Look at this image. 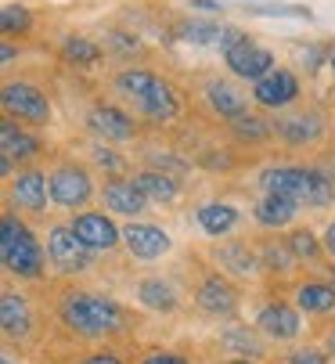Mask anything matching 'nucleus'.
<instances>
[{
	"label": "nucleus",
	"mask_w": 335,
	"mask_h": 364,
	"mask_svg": "<svg viewBox=\"0 0 335 364\" xmlns=\"http://www.w3.org/2000/svg\"><path fill=\"white\" fill-rule=\"evenodd\" d=\"M112 90H116L127 105L151 119V123H174L181 116V94L170 80H162L159 73L151 69H141V65H130V69H119L112 76Z\"/></svg>",
	"instance_id": "1"
},
{
	"label": "nucleus",
	"mask_w": 335,
	"mask_h": 364,
	"mask_svg": "<svg viewBox=\"0 0 335 364\" xmlns=\"http://www.w3.org/2000/svg\"><path fill=\"white\" fill-rule=\"evenodd\" d=\"M58 318L69 332H76L80 339H105V336H116L127 325V310L97 292H65L58 299Z\"/></svg>",
	"instance_id": "2"
},
{
	"label": "nucleus",
	"mask_w": 335,
	"mask_h": 364,
	"mask_svg": "<svg viewBox=\"0 0 335 364\" xmlns=\"http://www.w3.org/2000/svg\"><path fill=\"white\" fill-rule=\"evenodd\" d=\"M260 188L310 210H324L335 202V173L324 166H267L260 173Z\"/></svg>",
	"instance_id": "3"
},
{
	"label": "nucleus",
	"mask_w": 335,
	"mask_h": 364,
	"mask_svg": "<svg viewBox=\"0 0 335 364\" xmlns=\"http://www.w3.org/2000/svg\"><path fill=\"white\" fill-rule=\"evenodd\" d=\"M0 259H4V271L18 282H40L47 271V249L36 242L29 224L8 205H4V217H0Z\"/></svg>",
	"instance_id": "4"
},
{
	"label": "nucleus",
	"mask_w": 335,
	"mask_h": 364,
	"mask_svg": "<svg viewBox=\"0 0 335 364\" xmlns=\"http://www.w3.org/2000/svg\"><path fill=\"white\" fill-rule=\"evenodd\" d=\"M47 184H50V202L62 205V210H87V202L97 191L90 170L83 163H76V159L54 163L50 173H47Z\"/></svg>",
	"instance_id": "5"
},
{
	"label": "nucleus",
	"mask_w": 335,
	"mask_h": 364,
	"mask_svg": "<svg viewBox=\"0 0 335 364\" xmlns=\"http://www.w3.org/2000/svg\"><path fill=\"white\" fill-rule=\"evenodd\" d=\"M0 109H4V116H11L18 123H29V127H47L50 123V97L36 83H26V80H8L4 83V90H0Z\"/></svg>",
	"instance_id": "6"
},
{
	"label": "nucleus",
	"mask_w": 335,
	"mask_h": 364,
	"mask_svg": "<svg viewBox=\"0 0 335 364\" xmlns=\"http://www.w3.org/2000/svg\"><path fill=\"white\" fill-rule=\"evenodd\" d=\"M94 256L97 252H90L80 242V235L73 231V224H54L47 231V264L58 271V274H83V271H90Z\"/></svg>",
	"instance_id": "7"
},
{
	"label": "nucleus",
	"mask_w": 335,
	"mask_h": 364,
	"mask_svg": "<svg viewBox=\"0 0 335 364\" xmlns=\"http://www.w3.org/2000/svg\"><path fill=\"white\" fill-rule=\"evenodd\" d=\"M223 55V65L231 69L235 80H245V83H260L263 76H270L277 65H274V50L260 47L249 33H242L231 47H223L220 50Z\"/></svg>",
	"instance_id": "8"
},
{
	"label": "nucleus",
	"mask_w": 335,
	"mask_h": 364,
	"mask_svg": "<svg viewBox=\"0 0 335 364\" xmlns=\"http://www.w3.org/2000/svg\"><path fill=\"white\" fill-rule=\"evenodd\" d=\"M195 306L206 318H235L238 314V289L231 285V278L223 271L206 267V274L195 285Z\"/></svg>",
	"instance_id": "9"
},
{
	"label": "nucleus",
	"mask_w": 335,
	"mask_h": 364,
	"mask_svg": "<svg viewBox=\"0 0 335 364\" xmlns=\"http://www.w3.org/2000/svg\"><path fill=\"white\" fill-rule=\"evenodd\" d=\"M47 198H50V184L40 166H26L8 181V210L15 213H43Z\"/></svg>",
	"instance_id": "10"
},
{
	"label": "nucleus",
	"mask_w": 335,
	"mask_h": 364,
	"mask_svg": "<svg viewBox=\"0 0 335 364\" xmlns=\"http://www.w3.org/2000/svg\"><path fill=\"white\" fill-rule=\"evenodd\" d=\"M209 256H213L216 271H223L228 278H238V282H245V278H256V274L263 271V267H260V252H256V245H252L249 238L216 242Z\"/></svg>",
	"instance_id": "11"
},
{
	"label": "nucleus",
	"mask_w": 335,
	"mask_h": 364,
	"mask_svg": "<svg viewBox=\"0 0 335 364\" xmlns=\"http://www.w3.org/2000/svg\"><path fill=\"white\" fill-rule=\"evenodd\" d=\"M123 249H127L134 259H141V264H155V259H162V256L174 252V238H170V231H162V228H155V224L130 220V224L123 228Z\"/></svg>",
	"instance_id": "12"
},
{
	"label": "nucleus",
	"mask_w": 335,
	"mask_h": 364,
	"mask_svg": "<svg viewBox=\"0 0 335 364\" xmlns=\"http://www.w3.org/2000/svg\"><path fill=\"white\" fill-rule=\"evenodd\" d=\"M73 231L80 235V242L90 249V252H116L123 245V228H116L108 213H97V210H83L73 217Z\"/></svg>",
	"instance_id": "13"
},
{
	"label": "nucleus",
	"mask_w": 335,
	"mask_h": 364,
	"mask_svg": "<svg viewBox=\"0 0 335 364\" xmlns=\"http://www.w3.org/2000/svg\"><path fill=\"white\" fill-rule=\"evenodd\" d=\"M101 202L108 213H119V217H130L137 220L141 213H148V195L137 188L134 177H105L101 184Z\"/></svg>",
	"instance_id": "14"
},
{
	"label": "nucleus",
	"mask_w": 335,
	"mask_h": 364,
	"mask_svg": "<svg viewBox=\"0 0 335 364\" xmlns=\"http://www.w3.org/2000/svg\"><path fill=\"white\" fill-rule=\"evenodd\" d=\"M296 97H299V76L292 69H282V65L270 76H263L260 83H252V101L260 109H270V112L296 105Z\"/></svg>",
	"instance_id": "15"
},
{
	"label": "nucleus",
	"mask_w": 335,
	"mask_h": 364,
	"mask_svg": "<svg viewBox=\"0 0 335 364\" xmlns=\"http://www.w3.org/2000/svg\"><path fill=\"white\" fill-rule=\"evenodd\" d=\"M87 130L97 137V141H112V144H127L137 137V127L130 119V112H123L119 105H94L87 112Z\"/></svg>",
	"instance_id": "16"
},
{
	"label": "nucleus",
	"mask_w": 335,
	"mask_h": 364,
	"mask_svg": "<svg viewBox=\"0 0 335 364\" xmlns=\"http://www.w3.org/2000/svg\"><path fill=\"white\" fill-rule=\"evenodd\" d=\"M303 310L299 306H289V303H267L260 314H256V328L267 336V339H274V343H292V339H299V332H303Z\"/></svg>",
	"instance_id": "17"
},
{
	"label": "nucleus",
	"mask_w": 335,
	"mask_h": 364,
	"mask_svg": "<svg viewBox=\"0 0 335 364\" xmlns=\"http://www.w3.org/2000/svg\"><path fill=\"white\" fill-rule=\"evenodd\" d=\"M274 134L282 137L285 144H292V148L317 144L324 137V116L317 109H307V112H296V116H282L274 123Z\"/></svg>",
	"instance_id": "18"
},
{
	"label": "nucleus",
	"mask_w": 335,
	"mask_h": 364,
	"mask_svg": "<svg viewBox=\"0 0 335 364\" xmlns=\"http://www.w3.org/2000/svg\"><path fill=\"white\" fill-rule=\"evenodd\" d=\"M43 151V141L36 134H29L26 127H18V119L4 116L0 119V155L11 163H33Z\"/></svg>",
	"instance_id": "19"
},
{
	"label": "nucleus",
	"mask_w": 335,
	"mask_h": 364,
	"mask_svg": "<svg viewBox=\"0 0 335 364\" xmlns=\"http://www.w3.org/2000/svg\"><path fill=\"white\" fill-rule=\"evenodd\" d=\"M296 217H299V202H292L285 195H274V191H263L252 205V220L263 231H282V228L296 224Z\"/></svg>",
	"instance_id": "20"
},
{
	"label": "nucleus",
	"mask_w": 335,
	"mask_h": 364,
	"mask_svg": "<svg viewBox=\"0 0 335 364\" xmlns=\"http://www.w3.org/2000/svg\"><path fill=\"white\" fill-rule=\"evenodd\" d=\"M0 328H4L8 339H26L33 332L29 299L15 289H4V296H0Z\"/></svg>",
	"instance_id": "21"
},
{
	"label": "nucleus",
	"mask_w": 335,
	"mask_h": 364,
	"mask_svg": "<svg viewBox=\"0 0 335 364\" xmlns=\"http://www.w3.org/2000/svg\"><path fill=\"white\" fill-rule=\"evenodd\" d=\"M238 220H242V213H238V205H231V202H202L195 210V224L209 238H228L238 228Z\"/></svg>",
	"instance_id": "22"
},
{
	"label": "nucleus",
	"mask_w": 335,
	"mask_h": 364,
	"mask_svg": "<svg viewBox=\"0 0 335 364\" xmlns=\"http://www.w3.org/2000/svg\"><path fill=\"white\" fill-rule=\"evenodd\" d=\"M137 181V188L148 195V202L155 205H174L181 198V181L174 173H166V170H155V166H144L137 173H130Z\"/></svg>",
	"instance_id": "23"
},
{
	"label": "nucleus",
	"mask_w": 335,
	"mask_h": 364,
	"mask_svg": "<svg viewBox=\"0 0 335 364\" xmlns=\"http://www.w3.org/2000/svg\"><path fill=\"white\" fill-rule=\"evenodd\" d=\"M206 105H209V112L220 116V119H235V116H242V112L249 109V97H245L235 83H228V80H213V83L206 87Z\"/></svg>",
	"instance_id": "24"
},
{
	"label": "nucleus",
	"mask_w": 335,
	"mask_h": 364,
	"mask_svg": "<svg viewBox=\"0 0 335 364\" xmlns=\"http://www.w3.org/2000/svg\"><path fill=\"white\" fill-rule=\"evenodd\" d=\"M134 292H137V303L155 310V314H174V310L181 306V292L166 278H141Z\"/></svg>",
	"instance_id": "25"
},
{
	"label": "nucleus",
	"mask_w": 335,
	"mask_h": 364,
	"mask_svg": "<svg viewBox=\"0 0 335 364\" xmlns=\"http://www.w3.org/2000/svg\"><path fill=\"white\" fill-rule=\"evenodd\" d=\"M256 252H260V267L267 274H285L289 278L303 267L296 259V252H292V245H289V238H263L256 245Z\"/></svg>",
	"instance_id": "26"
},
{
	"label": "nucleus",
	"mask_w": 335,
	"mask_h": 364,
	"mask_svg": "<svg viewBox=\"0 0 335 364\" xmlns=\"http://www.w3.org/2000/svg\"><path fill=\"white\" fill-rule=\"evenodd\" d=\"M296 306L303 310V314H331L335 310V285L324 282V278H310V282H299L296 285Z\"/></svg>",
	"instance_id": "27"
},
{
	"label": "nucleus",
	"mask_w": 335,
	"mask_h": 364,
	"mask_svg": "<svg viewBox=\"0 0 335 364\" xmlns=\"http://www.w3.org/2000/svg\"><path fill=\"white\" fill-rule=\"evenodd\" d=\"M62 58L69 65H76V69H94L105 58V47L97 40H90V36L69 33V36H62Z\"/></svg>",
	"instance_id": "28"
},
{
	"label": "nucleus",
	"mask_w": 335,
	"mask_h": 364,
	"mask_svg": "<svg viewBox=\"0 0 335 364\" xmlns=\"http://www.w3.org/2000/svg\"><path fill=\"white\" fill-rule=\"evenodd\" d=\"M289 245L296 252L299 264H310L314 271H324L328 267V252H324V242H317V235L310 228H296L289 231Z\"/></svg>",
	"instance_id": "29"
},
{
	"label": "nucleus",
	"mask_w": 335,
	"mask_h": 364,
	"mask_svg": "<svg viewBox=\"0 0 335 364\" xmlns=\"http://www.w3.org/2000/svg\"><path fill=\"white\" fill-rule=\"evenodd\" d=\"M231 123V134L238 137V141H245V144H260V141H267L270 134H274V123L270 119H263L260 112H242V116H235V119H228Z\"/></svg>",
	"instance_id": "30"
},
{
	"label": "nucleus",
	"mask_w": 335,
	"mask_h": 364,
	"mask_svg": "<svg viewBox=\"0 0 335 364\" xmlns=\"http://www.w3.org/2000/svg\"><path fill=\"white\" fill-rule=\"evenodd\" d=\"M220 346L228 350V353H235V357H263V343L256 339V332H252V328H242V325L223 328Z\"/></svg>",
	"instance_id": "31"
},
{
	"label": "nucleus",
	"mask_w": 335,
	"mask_h": 364,
	"mask_svg": "<svg viewBox=\"0 0 335 364\" xmlns=\"http://www.w3.org/2000/svg\"><path fill=\"white\" fill-rule=\"evenodd\" d=\"M177 36L188 40V43H220L223 26L213 22V18H188V22L177 26Z\"/></svg>",
	"instance_id": "32"
},
{
	"label": "nucleus",
	"mask_w": 335,
	"mask_h": 364,
	"mask_svg": "<svg viewBox=\"0 0 335 364\" xmlns=\"http://www.w3.org/2000/svg\"><path fill=\"white\" fill-rule=\"evenodd\" d=\"M101 40H105V50H108V55H116V58H123V62H134V58H141V55H144V47H141V40H137L134 33L108 29Z\"/></svg>",
	"instance_id": "33"
},
{
	"label": "nucleus",
	"mask_w": 335,
	"mask_h": 364,
	"mask_svg": "<svg viewBox=\"0 0 335 364\" xmlns=\"http://www.w3.org/2000/svg\"><path fill=\"white\" fill-rule=\"evenodd\" d=\"M33 29V11L26 4H4L0 8V33L4 36H26Z\"/></svg>",
	"instance_id": "34"
},
{
	"label": "nucleus",
	"mask_w": 335,
	"mask_h": 364,
	"mask_svg": "<svg viewBox=\"0 0 335 364\" xmlns=\"http://www.w3.org/2000/svg\"><path fill=\"white\" fill-rule=\"evenodd\" d=\"M90 163L97 170H105V177H123L127 173V159H119L112 148H105V141H94L90 144Z\"/></svg>",
	"instance_id": "35"
},
{
	"label": "nucleus",
	"mask_w": 335,
	"mask_h": 364,
	"mask_svg": "<svg viewBox=\"0 0 335 364\" xmlns=\"http://www.w3.org/2000/svg\"><path fill=\"white\" fill-rule=\"evenodd\" d=\"M331 58V47H324V43H299L296 47V62H299V69H307V73H317L324 62Z\"/></svg>",
	"instance_id": "36"
},
{
	"label": "nucleus",
	"mask_w": 335,
	"mask_h": 364,
	"mask_svg": "<svg viewBox=\"0 0 335 364\" xmlns=\"http://www.w3.org/2000/svg\"><path fill=\"white\" fill-rule=\"evenodd\" d=\"M252 15H274V18H282V15H292V18H314L310 8H299V4H267V8H252Z\"/></svg>",
	"instance_id": "37"
},
{
	"label": "nucleus",
	"mask_w": 335,
	"mask_h": 364,
	"mask_svg": "<svg viewBox=\"0 0 335 364\" xmlns=\"http://www.w3.org/2000/svg\"><path fill=\"white\" fill-rule=\"evenodd\" d=\"M289 364H331V357L324 350H317V346H307V350H292Z\"/></svg>",
	"instance_id": "38"
},
{
	"label": "nucleus",
	"mask_w": 335,
	"mask_h": 364,
	"mask_svg": "<svg viewBox=\"0 0 335 364\" xmlns=\"http://www.w3.org/2000/svg\"><path fill=\"white\" fill-rule=\"evenodd\" d=\"M141 364H191V360L181 357V353H174V350H151V353L141 357Z\"/></svg>",
	"instance_id": "39"
},
{
	"label": "nucleus",
	"mask_w": 335,
	"mask_h": 364,
	"mask_svg": "<svg viewBox=\"0 0 335 364\" xmlns=\"http://www.w3.org/2000/svg\"><path fill=\"white\" fill-rule=\"evenodd\" d=\"M83 364H127L119 353H112V350H97V353H90Z\"/></svg>",
	"instance_id": "40"
},
{
	"label": "nucleus",
	"mask_w": 335,
	"mask_h": 364,
	"mask_svg": "<svg viewBox=\"0 0 335 364\" xmlns=\"http://www.w3.org/2000/svg\"><path fill=\"white\" fill-rule=\"evenodd\" d=\"M321 242H324V252H328L331 267H335V220H331V224L324 228V238H321Z\"/></svg>",
	"instance_id": "41"
},
{
	"label": "nucleus",
	"mask_w": 335,
	"mask_h": 364,
	"mask_svg": "<svg viewBox=\"0 0 335 364\" xmlns=\"http://www.w3.org/2000/svg\"><path fill=\"white\" fill-rule=\"evenodd\" d=\"M188 4H191L195 11H206V15H216V11H223V4H220V0H188Z\"/></svg>",
	"instance_id": "42"
},
{
	"label": "nucleus",
	"mask_w": 335,
	"mask_h": 364,
	"mask_svg": "<svg viewBox=\"0 0 335 364\" xmlns=\"http://www.w3.org/2000/svg\"><path fill=\"white\" fill-rule=\"evenodd\" d=\"M0 62H4V65H11V62H15V47H11V40L0 43Z\"/></svg>",
	"instance_id": "43"
},
{
	"label": "nucleus",
	"mask_w": 335,
	"mask_h": 364,
	"mask_svg": "<svg viewBox=\"0 0 335 364\" xmlns=\"http://www.w3.org/2000/svg\"><path fill=\"white\" fill-rule=\"evenodd\" d=\"M0 364H18V360H15V353H11V350H4V353H0Z\"/></svg>",
	"instance_id": "44"
},
{
	"label": "nucleus",
	"mask_w": 335,
	"mask_h": 364,
	"mask_svg": "<svg viewBox=\"0 0 335 364\" xmlns=\"http://www.w3.org/2000/svg\"><path fill=\"white\" fill-rule=\"evenodd\" d=\"M328 353H331V357H335V332H331V336H328Z\"/></svg>",
	"instance_id": "45"
},
{
	"label": "nucleus",
	"mask_w": 335,
	"mask_h": 364,
	"mask_svg": "<svg viewBox=\"0 0 335 364\" xmlns=\"http://www.w3.org/2000/svg\"><path fill=\"white\" fill-rule=\"evenodd\" d=\"M328 69H331V76H335V47H331V58H328Z\"/></svg>",
	"instance_id": "46"
},
{
	"label": "nucleus",
	"mask_w": 335,
	"mask_h": 364,
	"mask_svg": "<svg viewBox=\"0 0 335 364\" xmlns=\"http://www.w3.org/2000/svg\"><path fill=\"white\" fill-rule=\"evenodd\" d=\"M228 364H252V360H245V357H231Z\"/></svg>",
	"instance_id": "47"
}]
</instances>
